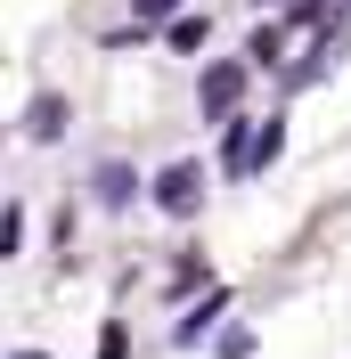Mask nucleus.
<instances>
[{"label":"nucleus","mask_w":351,"mask_h":359,"mask_svg":"<svg viewBox=\"0 0 351 359\" xmlns=\"http://www.w3.org/2000/svg\"><path fill=\"white\" fill-rule=\"evenodd\" d=\"M172 8H180V0H139V33H147V25H164Z\"/></svg>","instance_id":"nucleus-10"},{"label":"nucleus","mask_w":351,"mask_h":359,"mask_svg":"<svg viewBox=\"0 0 351 359\" xmlns=\"http://www.w3.org/2000/svg\"><path fill=\"white\" fill-rule=\"evenodd\" d=\"M172 49H204V17H172Z\"/></svg>","instance_id":"nucleus-7"},{"label":"nucleus","mask_w":351,"mask_h":359,"mask_svg":"<svg viewBox=\"0 0 351 359\" xmlns=\"http://www.w3.org/2000/svg\"><path fill=\"white\" fill-rule=\"evenodd\" d=\"M17 245H25V212L8 204V212H0V253H17Z\"/></svg>","instance_id":"nucleus-8"},{"label":"nucleus","mask_w":351,"mask_h":359,"mask_svg":"<svg viewBox=\"0 0 351 359\" xmlns=\"http://www.w3.org/2000/svg\"><path fill=\"white\" fill-rule=\"evenodd\" d=\"M278 49H286V33L270 25V33H253V66H278Z\"/></svg>","instance_id":"nucleus-9"},{"label":"nucleus","mask_w":351,"mask_h":359,"mask_svg":"<svg viewBox=\"0 0 351 359\" xmlns=\"http://www.w3.org/2000/svg\"><path fill=\"white\" fill-rule=\"evenodd\" d=\"M25 131H33V139H58V131H66V98H58V90H41V98L25 107Z\"/></svg>","instance_id":"nucleus-3"},{"label":"nucleus","mask_w":351,"mask_h":359,"mask_svg":"<svg viewBox=\"0 0 351 359\" xmlns=\"http://www.w3.org/2000/svg\"><path fill=\"white\" fill-rule=\"evenodd\" d=\"M131 196H139L131 163H98V204H131Z\"/></svg>","instance_id":"nucleus-4"},{"label":"nucleus","mask_w":351,"mask_h":359,"mask_svg":"<svg viewBox=\"0 0 351 359\" xmlns=\"http://www.w3.org/2000/svg\"><path fill=\"white\" fill-rule=\"evenodd\" d=\"M278 147H286V123H262V131H253V172H270Z\"/></svg>","instance_id":"nucleus-6"},{"label":"nucleus","mask_w":351,"mask_h":359,"mask_svg":"<svg viewBox=\"0 0 351 359\" xmlns=\"http://www.w3.org/2000/svg\"><path fill=\"white\" fill-rule=\"evenodd\" d=\"M155 204H164L172 221H188V212L204 204V163H172V172L155 180Z\"/></svg>","instance_id":"nucleus-1"},{"label":"nucleus","mask_w":351,"mask_h":359,"mask_svg":"<svg viewBox=\"0 0 351 359\" xmlns=\"http://www.w3.org/2000/svg\"><path fill=\"white\" fill-rule=\"evenodd\" d=\"M25 359H41V351H25Z\"/></svg>","instance_id":"nucleus-12"},{"label":"nucleus","mask_w":351,"mask_h":359,"mask_svg":"<svg viewBox=\"0 0 351 359\" xmlns=\"http://www.w3.org/2000/svg\"><path fill=\"white\" fill-rule=\"evenodd\" d=\"M245 74H253V66H237V57H220V66L204 74V114H213V123H220V114L245 98Z\"/></svg>","instance_id":"nucleus-2"},{"label":"nucleus","mask_w":351,"mask_h":359,"mask_svg":"<svg viewBox=\"0 0 351 359\" xmlns=\"http://www.w3.org/2000/svg\"><path fill=\"white\" fill-rule=\"evenodd\" d=\"M98 359H131V343H123V327H107V335H98Z\"/></svg>","instance_id":"nucleus-11"},{"label":"nucleus","mask_w":351,"mask_h":359,"mask_svg":"<svg viewBox=\"0 0 351 359\" xmlns=\"http://www.w3.org/2000/svg\"><path fill=\"white\" fill-rule=\"evenodd\" d=\"M220 302H229V294H204V302H197V311H188V327H180V343H204V327H213V318H220Z\"/></svg>","instance_id":"nucleus-5"}]
</instances>
